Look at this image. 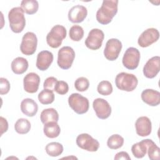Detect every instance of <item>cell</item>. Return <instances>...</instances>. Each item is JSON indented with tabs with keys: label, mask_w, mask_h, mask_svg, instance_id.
<instances>
[{
	"label": "cell",
	"mask_w": 160,
	"mask_h": 160,
	"mask_svg": "<svg viewBox=\"0 0 160 160\" xmlns=\"http://www.w3.org/2000/svg\"><path fill=\"white\" fill-rule=\"evenodd\" d=\"M75 58V52L70 46L61 48L58 53L57 63L59 68L62 69H69Z\"/></svg>",
	"instance_id": "8992f818"
},
{
	"label": "cell",
	"mask_w": 160,
	"mask_h": 160,
	"mask_svg": "<svg viewBox=\"0 0 160 160\" xmlns=\"http://www.w3.org/2000/svg\"><path fill=\"white\" fill-rule=\"evenodd\" d=\"M69 35L71 40L79 41L84 36L83 28L79 25H74L70 28Z\"/></svg>",
	"instance_id": "f546056e"
},
{
	"label": "cell",
	"mask_w": 160,
	"mask_h": 160,
	"mask_svg": "<svg viewBox=\"0 0 160 160\" xmlns=\"http://www.w3.org/2000/svg\"><path fill=\"white\" fill-rule=\"evenodd\" d=\"M135 128L138 135L142 137L148 136L151 133V121L149 118L146 116L139 117L135 122Z\"/></svg>",
	"instance_id": "2e32d148"
},
{
	"label": "cell",
	"mask_w": 160,
	"mask_h": 160,
	"mask_svg": "<svg viewBox=\"0 0 160 160\" xmlns=\"http://www.w3.org/2000/svg\"><path fill=\"white\" fill-rule=\"evenodd\" d=\"M89 80L85 77L78 78L74 82V87L76 89L80 92L86 91L89 88Z\"/></svg>",
	"instance_id": "d6a6232c"
},
{
	"label": "cell",
	"mask_w": 160,
	"mask_h": 160,
	"mask_svg": "<svg viewBox=\"0 0 160 160\" xmlns=\"http://www.w3.org/2000/svg\"><path fill=\"white\" fill-rule=\"evenodd\" d=\"M45 150L49 156L57 157L61 155L63 152V146L59 142H52L46 146Z\"/></svg>",
	"instance_id": "484cf974"
},
{
	"label": "cell",
	"mask_w": 160,
	"mask_h": 160,
	"mask_svg": "<svg viewBox=\"0 0 160 160\" xmlns=\"http://www.w3.org/2000/svg\"><path fill=\"white\" fill-rule=\"evenodd\" d=\"M88 10L86 8L82 5H76L70 9L68 12V19L73 23H79L82 22L86 18Z\"/></svg>",
	"instance_id": "e0dca14e"
},
{
	"label": "cell",
	"mask_w": 160,
	"mask_h": 160,
	"mask_svg": "<svg viewBox=\"0 0 160 160\" xmlns=\"http://www.w3.org/2000/svg\"><path fill=\"white\" fill-rule=\"evenodd\" d=\"M142 101L151 106H156L160 103V92L152 89H146L141 93Z\"/></svg>",
	"instance_id": "d6986e66"
},
{
	"label": "cell",
	"mask_w": 160,
	"mask_h": 160,
	"mask_svg": "<svg viewBox=\"0 0 160 160\" xmlns=\"http://www.w3.org/2000/svg\"><path fill=\"white\" fill-rule=\"evenodd\" d=\"M121 42L115 38L109 39L106 44L104 50V55L105 58L109 61L116 60L122 49Z\"/></svg>",
	"instance_id": "8fae6325"
},
{
	"label": "cell",
	"mask_w": 160,
	"mask_h": 160,
	"mask_svg": "<svg viewBox=\"0 0 160 160\" xmlns=\"http://www.w3.org/2000/svg\"><path fill=\"white\" fill-rule=\"evenodd\" d=\"M40 83V77L35 72L27 74L23 79L24 89L29 93H34L38 91Z\"/></svg>",
	"instance_id": "9a60e30c"
},
{
	"label": "cell",
	"mask_w": 160,
	"mask_h": 160,
	"mask_svg": "<svg viewBox=\"0 0 160 160\" xmlns=\"http://www.w3.org/2000/svg\"><path fill=\"white\" fill-rule=\"evenodd\" d=\"M66 35L67 31L64 26L59 24L55 25L47 34L46 42L52 48H58L61 46Z\"/></svg>",
	"instance_id": "277c9868"
},
{
	"label": "cell",
	"mask_w": 160,
	"mask_h": 160,
	"mask_svg": "<svg viewBox=\"0 0 160 160\" xmlns=\"http://www.w3.org/2000/svg\"><path fill=\"white\" fill-rule=\"evenodd\" d=\"M70 108L77 114H82L88 112L89 107V100L79 93H72L68 98Z\"/></svg>",
	"instance_id": "5b68a950"
},
{
	"label": "cell",
	"mask_w": 160,
	"mask_h": 160,
	"mask_svg": "<svg viewBox=\"0 0 160 160\" xmlns=\"http://www.w3.org/2000/svg\"><path fill=\"white\" fill-rule=\"evenodd\" d=\"M148 157L151 160H159L160 159V149L153 141L148 149Z\"/></svg>",
	"instance_id": "1f68e13d"
},
{
	"label": "cell",
	"mask_w": 160,
	"mask_h": 160,
	"mask_svg": "<svg viewBox=\"0 0 160 160\" xmlns=\"http://www.w3.org/2000/svg\"><path fill=\"white\" fill-rule=\"evenodd\" d=\"M0 82V94L1 95L6 94L10 90V83L8 80L4 78H1Z\"/></svg>",
	"instance_id": "e575fe53"
},
{
	"label": "cell",
	"mask_w": 160,
	"mask_h": 160,
	"mask_svg": "<svg viewBox=\"0 0 160 160\" xmlns=\"http://www.w3.org/2000/svg\"><path fill=\"white\" fill-rule=\"evenodd\" d=\"M152 142V140L146 139L134 144L131 147V151L133 156L136 158H142L147 153L148 149Z\"/></svg>",
	"instance_id": "ffe728a7"
},
{
	"label": "cell",
	"mask_w": 160,
	"mask_h": 160,
	"mask_svg": "<svg viewBox=\"0 0 160 160\" xmlns=\"http://www.w3.org/2000/svg\"><path fill=\"white\" fill-rule=\"evenodd\" d=\"M76 144L79 148L90 152L97 151L99 147L98 141L88 133L78 135L76 138Z\"/></svg>",
	"instance_id": "30bf717a"
},
{
	"label": "cell",
	"mask_w": 160,
	"mask_h": 160,
	"mask_svg": "<svg viewBox=\"0 0 160 160\" xmlns=\"http://www.w3.org/2000/svg\"><path fill=\"white\" fill-rule=\"evenodd\" d=\"M41 122L44 124L49 122H58L59 114L58 111L54 108H48L44 109L40 115Z\"/></svg>",
	"instance_id": "603a6c76"
},
{
	"label": "cell",
	"mask_w": 160,
	"mask_h": 160,
	"mask_svg": "<svg viewBox=\"0 0 160 160\" xmlns=\"http://www.w3.org/2000/svg\"><path fill=\"white\" fill-rule=\"evenodd\" d=\"M159 38V32L157 29L151 28L144 31L138 39V43L142 48H146L156 42Z\"/></svg>",
	"instance_id": "7c38bea8"
},
{
	"label": "cell",
	"mask_w": 160,
	"mask_h": 160,
	"mask_svg": "<svg viewBox=\"0 0 160 160\" xmlns=\"http://www.w3.org/2000/svg\"><path fill=\"white\" fill-rule=\"evenodd\" d=\"M0 120H1V136H2L4 132L7 131L8 129V123L7 120L2 116L0 117Z\"/></svg>",
	"instance_id": "74e56055"
},
{
	"label": "cell",
	"mask_w": 160,
	"mask_h": 160,
	"mask_svg": "<svg viewBox=\"0 0 160 160\" xmlns=\"http://www.w3.org/2000/svg\"><path fill=\"white\" fill-rule=\"evenodd\" d=\"M92 107L98 118L101 119L108 118L111 114V107L109 102L102 99L97 98L92 102Z\"/></svg>",
	"instance_id": "4fadbf2b"
},
{
	"label": "cell",
	"mask_w": 160,
	"mask_h": 160,
	"mask_svg": "<svg viewBox=\"0 0 160 160\" xmlns=\"http://www.w3.org/2000/svg\"><path fill=\"white\" fill-rule=\"evenodd\" d=\"M37 44L38 39L36 35L34 32H27L22 36L20 50L23 54L30 56L36 52Z\"/></svg>",
	"instance_id": "52a82bcc"
},
{
	"label": "cell",
	"mask_w": 160,
	"mask_h": 160,
	"mask_svg": "<svg viewBox=\"0 0 160 160\" xmlns=\"http://www.w3.org/2000/svg\"><path fill=\"white\" fill-rule=\"evenodd\" d=\"M54 91L60 95L66 94L69 91V86L68 83L64 81H58Z\"/></svg>",
	"instance_id": "836d02e7"
},
{
	"label": "cell",
	"mask_w": 160,
	"mask_h": 160,
	"mask_svg": "<svg viewBox=\"0 0 160 160\" xmlns=\"http://www.w3.org/2000/svg\"><path fill=\"white\" fill-rule=\"evenodd\" d=\"M104 38L103 31L99 29H91L85 40L86 46L91 50H98L101 46Z\"/></svg>",
	"instance_id": "9c48e42d"
},
{
	"label": "cell",
	"mask_w": 160,
	"mask_h": 160,
	"mask_svg": "<svg viewBox=\"0 0 160 160\" xmlns=\"http://www.w3.org/2000/svg\"><path fill=\"white\" fill-rule=\"evenodd\" d=\"M43 131L48 138H55L60 134L61 128L57 122L52 121L44 124Z\"/></svg>",
	"instance_id": "cb8c5ba5"
},
{
	"label": "cell",
	"mask_w": 160,
	"mask_h": 160,
	"mask_svg": "<svg viewBox=\"0 0 160 160\" xmlns=\"http://www.w3.org/2000/svg\"><path fill=\"white\" fill-rule=\"evenodd\" d=\"M53 54L49 51H42L37 56L36 66L41 71L47 70L53 61Z\"/></svg>",
	"instance_id": "ac0fdd59"
},
{
	"label": "cell",
	"mask_w": 160,
	"mask_h": 160,
	"mask_svg": "<svg viewBox=\"0 0 160 160\" xmlns=\"http://www.w3.org/2000/svg\"><path fill=\"white\" fill-rule=\"evenodd\" d=\"M14 129L18 134H27L31 129V123L27 119H18L14 124Z\"/></svg>",
	"instance_id": "4316f807"
},
{
	"label": "cell",
	"mask_w": 160,
	"mask_h": 160,
	"mask_svg": "<svg viewBox=\"0 0 160 160\" xmlns=\"http://www.w3.org/2000/svg\"><path fill=\"white\" fill-rule=\"evenodd\" d=\"M38 100L42 104H49L54 101V94L53 91L44 89L38 94Z\"/></svg>",
	"instance_id": "83f0119b"
},
{
	"label": "cell",
	"mask_w": 160,
	"mask_h": 160,
	"mask_svg": "<svg viewBox=\"0 0 160 160\" xmlns=\"http://www.w3.org/2000/svg\"><path fill=\"white\" fill-rule=\"evenodd\" d=\"M112 86L108 81H101L97 87V91L101 95L108 96L112 92Z\"/></svg>",
	"instance_id": "4dcf8cb0"
},
{
	"label": "cell",
	"mask_w": 160,
	"mask_h": 160,
	"mask_svg": "<svg viewBox=\"0 0 160 160\" xmlns=\"http://www.w3.org/2000/svg\"><path fill=\"white\" fill-rule=\"evenodd\" d=\"M114 159L115 160H119V159H125V160H130L131 159V158L130 156H129L128 153L127 152H125V151H121V152H118Z\"/></svg>",
	"instance_id": "8d00e7d4"
},
{
	"label": "cell",
	"mask_w": 160,
	"mask_h": 160,
	"mask_svg": "<svg viewBox=\"0 0 160 160\" xmlns=\"http://www.w3.org/2000/svg\"><path fill=\"white\" fill-rule=\"evenodd\" d=\"M138 83V80L133 74L122 72L119 73L115 78L116 86L121 91H132L137 87Z\"/></svg>",
	"instance_id": "3957f363"
},
{
	"label": "cell",
	"mask_w": 160,
	"mask_h": 160,
	"mask_svg": "<svg viewBox=\"0 0 160 160\" xmlns=\"http://www.w3.org/2000/svg\"><path fill=\"white\" fill-rule=\"evenodd\" d=\"M160 70V57L156 56L150 58L143 67V74L147 78L152 79L156 76Z\"/></svg>",
	"instance_id": "5bb4252c"
},
{
	"label": "cell",
	"mask_w": 160,
	"mask_h": 160,
	"mask_svg": "<svg viewBox=\"0 0 160 160\" xmlns=\"http://www.w3.org/2000/svg\"><path fill=\"white\" fill-rule=\"evenodd\" d=\"M118 0H104L96 12V18L98 22L106 25L110 23L118 12Z\"/></svg>",
	"instance_id": "6da1fadb"
},
{
	"label": "cell",
	"mask_w": 160,
	"mask_h": 160,
	"mask_svg": "<svg viewBox=\"0 0 160 160\" xmlns=\"http://www.w3.org/2000/svg\"><path fill=\"white\" fill-rule=\"evenodd\" d=\"M29 66L28 61L22 57H18L11 62V69L16 74H22L25 72Z\"/></svg>",
	"instance_id": "7402d4cb"
},
{
	"label": "cell",
	"mask_w": 160,
	"mask_h": 160,
	"mask_svg": "<svg viewBox=\"0 0 160 160\" xmlns=\"http://www.w3.org/2000/svg\"><path fill=\"white\" fill-rule=\"evenodd\" d=\"M123 144L124 138L117 134L111 135L107 141V145L111 149H118L121 148Z\"/></svg>",
	"instance_id": "f1b7e54d"
},
{
	"label": "cell",
	"mask_w": 160,
	"mask_h": 160,
	"mask_svg": "<svg viewBox=\"0 0 160 160\" xmlns=\"http://www.w3.org/2000/svg\"><path fill=\"white\" fill-rule=\"evenodd\" d=\"M9 27L11 31L15 33L22 31L26 26V19L24 11L21 7H14L8 12Z\"/></svg>",
	"instance_id": "7a4b0ae2"
},
{
	"label": "cell",
	"mask_w": 160,
	"mask_h": 160,
	"mask_svg": "<svg viewBox=\"0 0 160 160\" xmlns=\"http://www.w3.org/2000/svg\"><path fill=\"white\" fill-rule=\"evenodd\" d=\"M21 110L27 116L33 117L38 112V106L32 99L26 98L21 102Z\"/></svg>",
	"instance_id": "44dd1931"
},
{
	"label": "cell",
	"mask_w": 160,
	"mask_h": 160,
	"mask_svg": "<svg viewBox=\"0 0 160 160\" xmlns=\"http://www.w3.org/2000/svg\"><path fill=\"white\" fill-rule=\"evenodd\" d=\"M21 8L28 14H35L39 8V3L36 0H23L21 2Z\"/></svg>",
	"instance_id": "d4e9b609"
},
{
	"label": "cell",
	"mask_w": 160,
	"mask_h": 160,
	"mask_svg": "<svg viewBox=\"0 0 160 160\" xmlns=\"http://www.w3.org/2000/svg\"><path fill=\"white\" fill-rule=\"evenodd\" d=\"M141 54L139 51L135 48L130 47L126 49L122 57V62L123 66L129 69L134 70L139 65Z\"/></svg>",
	"instance_id": "ba28073f"
},
{
	"label": "cell",
	"mask_w": 160,
	"mask_h": 160,
	"mask_svg": "<svg viewBox=\"0 0 160 160\" xmlns=\"http://www.w3.org/2000/svg\"><path fill=\"white\" fill-rule=\"evenodd\" d=\"M58 81V79L52 76L51 77H48L47 78L43 84V87L44 89H49L51 91H54L55 85L56 84Z\"/></svg>",
	"instance_id": "d590c367"
}]
</instances>
